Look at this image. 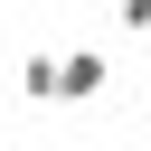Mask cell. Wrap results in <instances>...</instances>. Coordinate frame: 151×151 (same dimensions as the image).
I'll return each mask as SVG.
<instances>
[{
    "instance_id": "1",
    "label": "cell",
    "mask_w": 151,
    "mask_h": 151,
    "mask_svg": "<svg viewBox=\"0 0 151 151\" xmlns=\"http://www.w3.org/2000/svg\"><path fill=\"white\" fill-rule=\"evenodd\" d=\"M57 66H66V104H85V94H104V85H113V66H104L94 47H66Z\"/></svg>"
},
{
    "instance_id": "2",
    "label": "cell",
    "mask_w": 151,
    "mask_h": 151,
    "mask_svg": "<svg viewBox=\"0 0 151 151\" xmlns=\"http://www.w3.org/2000/svg\"><path fill=\"white\" fill-rule=\"evenodd\" d=\"M19 94H28V104H66V66H57V57H28V66H19Z\"/></svg>"
},
{
    "instance_id": "3",
    "label": "cell",
    "mask_w": 151,
    "mask_h": 151,
    "mask_svg": "<svg viewBox=\"0 0 151 151\" xmlns=\"http://www.w3.org/2000/svg\"><path fill=\"white\" fill-rule=\"evenodd\" d=\"M113 28L123 38H151V0H113Z\"/></svg>"
}]
</instances>
